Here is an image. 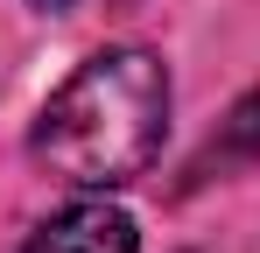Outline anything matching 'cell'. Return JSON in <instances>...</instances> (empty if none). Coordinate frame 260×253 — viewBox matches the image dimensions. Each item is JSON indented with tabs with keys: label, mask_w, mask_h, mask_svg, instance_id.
Instances as JSON below:
<instances>
[{
	"label": "cell",
	"mask_w": 260,
	"mask_h": 253,
	"mask_svg": "<svg viewBox=\"0 0 260 253\" xmlns=\"http://www.w3.org/2000/svg\"><path fill=\"white\" fill-rule=\"evenodd\" d=\"M169 141V64L141 42H113L85 56L36 113V162L78 190H120Z\"/></svg>",
	"instance_id": "obj_1"
},
{
	"label": "cell",
	"mask_w": 260,
	"mask_h": 253,
	"mask_svg": "<svg viewBox=\"0 0 260 253\" xmlns=\"http://www.w3.org/2000/svg\"><path fill=\"white\" fill-rule=\"evenodd\" d=\"M21 253H141V232H134V218H127L120 204L85 197V204L43 218V225L28 232Z\"/></svg>",
	"instance_id": "obj_2"
},
{
	"label": "cell",
	"mask_w": 260,
	"mask_h": 253,
	"mask_svg": "<svg viewBox=\"0 0 260 253\" xmlns=\"http://www.w3.org/2000/svg\"><path fill=\"white\" fill-rule=\"evenodd\" d=\"M204 169H260V84L232 106V120L218 126L211 162H204Z\"/></svg>",
	"instance_id": "obj_3"
},
{
	"label": "cell",
	"mask_w": 260,
	"mask_h": 253,
	"mask_svg": "<svg viewBox=\"0 0 260 253\" xmlns=\"http://www.w3.org/2000/svg\"><path fill=\"white\" fill-rule=\"evenodd\" d=\"M36 7H43V14H63V7H71V0H36Z\"/></svg>",
	"instance_id": "obj_4"
}]
</instances>
